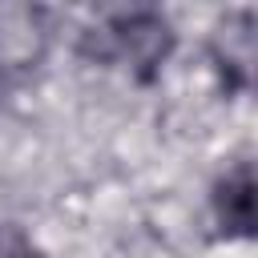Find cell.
Wrapping results in <instances>:
<instances>
[{
    "mask_svg": "<svg viewBox=\"0 0 258 258\" xmlns=\"http://www.w3.org/2000/svg\"><path fill=\"white\" fill-rule=\"evenodd\" d=\"M101 56L105 60H117V64H133V69H153L165 60L173 36H169V24L157 16V12H121L113 16L101 32Z\"/></svg>",
    "mask_w": 258,
    "mask_h": 258,
    "instance_id": "1",
    "label": "cell"
},
{
    "mask_svg": "<svg viewBox=\"0 0 258 258\" xmlns=\"http://www.w3.org/2000/svg\"><path fill=\"white\" fill-rule=\"evenodd\" d=\"M214 222L226 238H250L254 234V169L250 161H238L226 169L214 185Z\"/></svg>",
    "mask_w": 258,
    "mask_h": 258,
    "instance_id": "2",
    "label": "cell"
},
{
    "mask_svg": "<svg viewBox=\"0 0 258 258\" xmlns=\"http://www.w3.org/2000/svg\"><path fill=\"white\" fill-rule=\"evenodd\" d=\"M12 258H44V254H32V250H20V254H12Z\"/></svg>",
    "mask_w": 258,
    "mask_h": 258,
    "instance_id": "3",
    "label": "cell"
}]
</instances>
